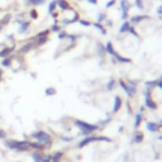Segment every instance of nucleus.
<instances>
[{"mask_svg":"<svg viewBox=\"0 0 162 162\" xmlns=\"http://www.w3.org/2000/svg\"><path fill=\"white\" fill-rule=\"evenodd\" d=\"M143 121V117H142V113H137L136 117H134V128H138L139 125H141Z\"/></svg>","mask_w":162,"mask_h":162,"instance_id":"25","label":"nucleus"},{"mask_svg":"<svg viewBox=\"0 0 162 162\" xmlns=\"http://www.w3.org/2000/svg\"><path fill=\"white\" fill-rule=\"evenodd\" d=\"M8 138V132L5 131V129L0 128V141H4V139Z\"/></svg>","mask_w":162,"mask_h":162,"instance_id":"33","label":"nucleus"},{"mask_svg":"<svg viewBox=\"0 0 162 162\" xmlns=\"http://www.w3.org/2000/svg\"><path fill=\"white\" fill-rule=\"evenodd\" d=\"M10 22H12V14L10 13H5L3 17H2V19H0V24H2L3 27H5V26H8Z\"/></svg>","mask_w":162,"mask_h":162,"instance_id":"19","label":"nucleus"},{"mask_svg":"<svg viewBox=\"0 0 162 162\" xmlns=\"http://www.w3.org/2000/svg\"><path fill=\"white\" fill-rule=\"evenodd\" d=\"M156 86H157L158 89H161V90H162V75H161V77L157 80V85H156Z\"/></svg>","mask_w":162,"mask_h":162,"instance_id":"41","label":"nucleus"},{"mask_svg":"<svg viewBox=\"0 0 162 162\" xmlns=\"http://www.w3.org/2000/svg\"><path fill=\"white\" fill-rule=\"evenodd\" d=\"M136 5L138 9H143V2L142 0H136Z\"/></svg>","mask_w":162,"mask_h":162,"instance_id":"38","label":"nucleus"},{"mask_svg":"<svg viewBox=\"0 0 162 162\" xmlns=\"http://www.w3.org/2000/svg\"><path fill=\"white\" fill-rule=\"evenodd\" d=\"M94 142H98V137H95V136H86L84 139H81V141L79 142L77 147L79 148H84V147H86L88 144L94 143Z\"/></svg>","mask_w":162,"mask_h":162,"instance_id":"9","label":"nucleus"},{"mask_svg":"<svg viewBox=\"0 0 162 162\" xmlns=\"http://www.w3.org/2000/svg\"><path fill=\"white\" fill-rule=\"evenodd\" d=\"M122 104H123V101L121 99V96H115L114 98V105H113V112L114 113L119 112V109L122 108Z\"/></svg>","mask_w":162,"mask_h":162,"instance_id":"18","label":"nucleus"},{"mask_svg":"<svg viewBox=\"0 0 162 162\" xmlns=\"http://www.w3.org/2000/svg\"><path fill=\"white\" fill-rule=\"evenodd\" d=\"M146 128L148 129L149 132H157L158 129H160V124H157L155 122H148L147 125H146Z\"/></svg>","mask_w":162,"mask_h":162,"instance_id":"21","label":"nucleus"},{"mask_svg":"<svg viewBox=\"0 0 162 162\" xmlns=\"http://www.w3.org/2000/svg\"><path fill=\"white\" fill-rule=\"evenodd\" d=\"M158 139H161V141H162V136H160V137H158Z\"/></svg>","mask_w":162,"mask_h":162,"instance_id":"50","label":"nucleus"},{"mask_svg":"<svg viewBox=\"0 0 162 162\" xmlns=\"http://www.w3.org/2000/svg\"><path fill=\"white\" fill-rule=\"evenodd\" d=\"M58 39H66L67 38V33H66V32H65V30H61V32H58Z\"/></svg>","mask_w":162,"mask_h":162,"instance_id":"35","label":"nucleus"},{"mask_svg":"<svg viewBox=\"0 0 162 162\" xmlns=\"http://www.w3.org/2000/svg\"><path fill=\"white\" fill-rule=\"evenodd\" d=\"M129 28H131V23H129V22H127V20H124V23L121 26L119 32H121V33H127V32L129 30Z\"/></svg>","mask_w":162,"mask_h":162,"instance_id":"28","label":"nucleus"},{"mask_svg":"<svg viewBox=\"0 0 162 162\" xmlns=\"http://www.w3.org/2000/svg\"><path fill=\"white\" fill-rule=\"evenodd\" d=\"M3 30H4V27H3L2 24H0V33H2V32H3Z\"/></svg>","mask_w":162,"mask_h":162,"instance_id":"49","label":"nucleus"},{"mask_svg":"<svg viewBox=\"0 0 162 162\" xmlns=\"http://www.w3.org/2000/svg\"><path fill=\"white\" fill-rule=\"evenodd\" d=\"M104 19H105V14H101V13H100V14H99V18H98V23L103 22Z\"/></svg>","mask_w":162,"mask_h":162,"instance_id":"45","label":"nucleus"},{"mask_svg":"<svg viewBox=\"0 0 162 162\" xmlns=\"http://www.w3.org/2000/svg\"><path fill=\"white\" fill-rule=\"evenodd\" d=\"M114 86H115V80H113V79H112L109 82H108V85H106V89L109 90V91H112V90L114 89Z\"/></svg>","mask_w":162,"mask_h":162,"instance_id":"34","label":"nucleus"},{"mask_svg":"<svg viewBox=\"0 0 162 162\" xmlns=\"http://www.w3.org/2000/svg\"><path fill=\"white\" fill-rule=\"evenodd\" d=\"M56 9H57V0H52V2L48 4V14H52V13H55L56 12Z\"/></svg>","mask_w":162,"mask_h":162,"instance_id":"22","label":"nucleus"},{"mask_svg":"<svg viewBox=\"0 0 162 162\" xmlns=\"http://www.w3.org/2000/svg\"><path fill=\"white\" fill-rule=\"evenodd\" d=\"M29 30H30V22L29 20H24V22H22L20 24H18L17 34H19V36H26Z\"/></svg>","mask_w":162,"mask_h":162,"instance_id":"7","label":"nucleus"},{"mask_svg":"<svg viewBox=\"0 0 162 162\" xmlns=\"http://www.w3.org/2000/svg\"><path fill=\"white\" fill-rule=\"evenodd\" d=\"M43 156H45V153L39 152V151H33V152L30 153V157H32V160H33V162H41Z\"/></svg>","mask_w":162,"mask_h":162,"instance_id":"17","label":"nucleus"},{"mask_svg":"<svg viewBox=\"0 0 162 162\" xmlns=\"http://www.w3.org/2000/svg\"><path fill=\"white\" fill-rule=\"evenodd\" d=\"M36 48V46H34V42L33 41H29V42H26V43H23L19 48H18V52L20 53L22 56H24V55H27V53H29L30 51H33Z\"/></svg>","mask_w":162,"mask_h":162,"instance_id":"6","label":"nucleus"},{"mask_svg":"<svg viewBox=\"0 0 162 162\" xmlns=\"http://www.w3.org/2000/svg\"><path fill=\"white\" fill-rule=\"evenodd\" d=\"M80 17L77 13H75V17L72 19H67V20H63V24H72V23H76V22H79Z\"/></svg>","mask_w":162,"mask_h":162,"instance_id":"31","label":"nucleus"},{"mask_svg":"<svg viewBox=\"0 0 162 162\" xmlns=\"http://www.w3.org/2000/svg\"><path fill=\"white\" fill-rule=\"evenodd\" d=\"M56 94H57V90L55 88H52V86H51V88H47L45 90V95L46 96H55Z\"/></svg>","mask_w":162,"mask_h":162,"instance_id":"30","label":"nucleus"},{"mask_svg":"<svg viewBox=\"0 0 162 162\" xmlns=\"http://www.w3.org/2000/svg\"><path fill=\"white\" fill-rule=\"evenodd\" d=\"M91 26H94L98 30H100L103 34H106V30H105V28H104V26L103 24H100V23H94V24H91Z\"/></svg>","mask_w":162,"mask_h":162,"instance_id":"32","label":"nucleus"},{"mask_svg":"<svg viewBox=\"0 0 162 162\" xmlns=\"http://www.w3.org/2000/svg\"><path fill=\"white\" fill-rule=\"evenodd\" d=\"M6 39H8V41H10V42H12L13 45H14V43H15V42H14V36H13V34H8V36H6Z\"/></svg>","mask_w":162,"mask_h":162,"instance_id":"43","label":"nucleus"},{"mask_svg":"<svg viewBox=\"0 0 162 162\" xmlns=\"http://www.w3.org/2000/svg\"><path fill=\"white\" fill-rule=\"evenodd\" d=\"M114 57L117 58V61L118 62H122V63H131L132 62V60L131 58H127V57H122L119 53H115L114 55Z\"/></svg>","mask_w":162,"mask_h":162,"instance_id":"26","label":"nucleus"},{"mask_svg":"<svg viewBox=\"0 0 162 162\" xmlns=\"http://www.w3.org/2000/svg\"><path fill=\"white\" fill-rule=\"evenodd\" d=\"M143 139H144V134H143V132L137 131V132L134 133V136H133V142H136V143H141V142H143Z\"/></svg>","mask_w":162,"mask_h":162,"instance_id":"20","label":"nucleus"},{"mask_svg":"<svg viewBox=\"0 0 162 162\" xmlns=\"http://www.w3.org/2000/svg\"><path fill=\"white\" fill-rule=\"evenodd\" d=\"M105 51L109 53V55H112V56H114L115 55V49H114V47H113V43L112 42H108L106 43V46H105Z\"/></svg>","mask_w":162,"mask_h":162,"instance_id":"27","label":"nucleus"},{"mask_svg":"<svg viewBox=\"0 0 162 162\" xmlns=\"http://www.w3.org/2000/svg\"><path fill=\"white\" fill-rule=\"evenodd\" d=\"M115 3H117V0H109V2H108V3H106V5H105V8H108V9H109V8H110V6H113V5L115 4Z\"/></svg>","mask_w":162,"mask_h":162,"instance_id":"39","label":"nucleus"},{"mask_svg":"<svg viewBox=\"0 0 162 162\" xmlns=\"http://www.w3.org/2000/svg\"><path fill=\"white\" fill-rule=\"evenodd\" d=\"M14 20H15V23H17V24H20L22 22H24L26 19H24V18H22V17H17Z\"/></svg>","mask_w":162,"mask_h":162,"instance_id":"42","label":"nucleus"},{"mask_svg":"<svg viewBox=\"0 0 162 162\" xmlns=\"http://www.w3.org/2000/svg\"><path fill=\"white\" fill-rule=\"evenodd\" d=\"M49 39V29H45V30H41L39 33L36 34V37L33 38V42H34V46L36 48L37 47H41L43 45H46Z\"/></svg>","mask_w":162,"mask_h":162,"instance_id":"4","label":"nucleus"},{"mask_svg":"<svg viewBox=\"0 0 162 162\" xmlns=\"http://www.w3.org/2000/svg\"><path fill=\"white\" fill-rule=\"evenodd\" d=\"M61 139H62V141H65V142H70L71 141V137H66V136H61Z\"/></svg>","mask_w":162,"mask_h":162,"instance_id":"44","label":"nucleus"},{"mask_svg":"<svg viewBox=\"0 0 162 162\" xmlns=\"http://www.w3.org/2000/svg\"><path fill=\"white\" fill-rule=\"evenodd\" d=\"M62 30V27L58 24V23H53L49 28V32H53V33H58V32Z\"/></svg>","mask_w":162,"mask_h":162,"instance_id":"29","label":"nucleus"},{"mask_svg":"<svg viewBox=\"0 0 162 162\" xmlns=\"http://www.w3.org/2000/svg\"><path fill=\"white\" fill-rule=\"evenodd\" d=\"M57 8L62 12H66V10H71V6L69 4L67 0H57Z\"/></svg>","mask_w":162,"mask_h":162,"instance_id":"15","label":"nucleus"},{"mask_svg":"<svg viewBox=\"0 0 162 162\" xmlns=\"http://www.w3.org/2000/svg\"><path fill=\"white\" fill-rule=\"evenodd\" d=\"M15 49H17L15 43L12 45V46H4L3 48H0V60L5 58V57H9V56H13V53L15 52Z\"/></svg>","mask_w":162,"mask_h":162,"instance_id":"5","label":"nucleus"},{"mask_svg":"<svg viewBox=\"0 0 162 162\" xmlns=\"http://www.w3.org/2000/svg\"><path fill=\"white\" fill-rule=\"evenodd\" d=\"M147 18H149V17H147V15H136V17H132V18H131V22H129V23L137 24V23H139L141 20L147 19Z\"/></svg>","mask_w":162,"mask_h":162,"instance_id":"23","label":"nucleus"},{"mask_svg":"<svg viewBox=\"0 0 162 162\" xmlns=\"http://www.w3.org/2000/svg\"><path fill=\"white\" fill-rule=\"evenodd\" d=\"M88 2L91 4H98V0H88Z\"/></svg>","mask_w":162,"mask_h":162,"instance_id":"48","label":"nucleus"},{"mask_svg":"<svg viewBox=\"0 0 162 162\" xmlns=\"http://www.w3.org/2000/svg\"><path fill=\"white\" fill-rule=\"evenodd\" d=\"M63 158V152L62 151H56L51 155V162H61V160Z\"/></svg>","mask_w":162,"mask_h":162,"instance_id":"16","label":"nucleus"},{"mask_svg":"<svg viewBox=\"0 0 162 162\" xmlns=\"http://www.w3.org/2000/svg\"><path fill=\"white\" fill-rule=\"evenodd\" d=\"M29 146H30V149H33V151H39V152H43L46 148L45 144H42V143H38L36 141H29Z\"/></svg>","mask_w":162,"mask_h":162,"instance_id":"13","label":"nucleus"},{"mask_svg":"<svg viewBox=\"0 0 162 162\" xmlns=\"http://www.w3.org/2000/svg\"><path fill=\"white\" fill-rule=\"evenodd\" d=\"M46 3V0H23V4H24V6H33V8H36V6H39V5H43Z\"/></svg>","mask_w":162,"mask_h":162,"instance_id":"12","label":"nucleus"},{"mask_svg":"<svg viewBox=\"0 0 162 162\" xmlns=\"http://www.w3.org/2000/svg\"><path fill=\"white\" fill-rule=\"evenodd\" d=\"M79 23L81 24V26H84V27H90L93 23H90V22H88V20H85V19H79Z\"/></svg>","mask_w":162,"mask_h":162,"instance_id":"36","label":"nucleus"},{"mask_svg":"<svg viewBox=\"0 0 162 162\" xmlns=\"http://www.w3.org/2000/svg\"><path fill=\"white\" fill-rule=\"evenodd\" d=\"M157 13L158 14H162V5H160V8L157 9Z\"/></svg>","mask_w":162,"mask_h":162,"instance_id":"47","label":"nucleus"},{"mask_svg":"<svg viewBox=\"0 0 162 162\" xmlns=\"http://www.w3.org/2000/svg\"><path fill=\"white\" fill-rule=\"evenodd\" d=\"M144 105L151 110H156L157 109V104L153 101V99L151 98V95H149V89L144 90Z\"/></svg>","mask_w":162,"mask_h":162,"instance_id":"8","label":"nucleus"},{"mask_svg":"<svg viewBox=\"0 0 162 162\" xmlns=\"http://www.w3.org/2000/svg\"><path fill=\"white\" fill-rule=\"evenodd\" d=\"M13 56H9V57H5V58H2L0 60V67H2L3 70H9L13 67Z\"/></svg>","mask_w":162,"mask_h":162,"instance_id":"10","label":"nucleus"},{"mask_svg":"<svg viewBox=\"0 0 162 162\" xmlns=\"http://www.w3.org/2000/svg\"><path fill=\"white\" fill-rule=\"evenodd\" d=\"M4 147L9 151L14 152H27L30 149L28 139H14V138H6L4 139Z\"/></svg>","mask_w":162,"mask_h":162,"instance_id":"1","label":"nucleus"},{"mask_svg":"<svg viewBox=\"0 0 162 162\" xmlns=\"http://www.w3.org/2000/svg\"><path fill=\"white\" fill-rule=\"evenodd\" d=\"M28 15H29V18H30L32 20H36V19H38L39 14H38V10H37V8H30V10H29Z\"/></svg>","mask_w":162,"mask_h":162,"instance_id":"24","label":"nucleus"},{"mask_svg":"<svg viewBox=\"0 0 162 162\" xmlns=\"http://www.w3.org/2000/svg\"><path fill=\"white\" fill-rule=\"evenodd\" d=\"M73 124L80 129V132L84 136H90L95 131H98V129H99V127L96 125V124H91V123H88V122L81 121V119H75L73 121Z\"/></svg>","mask_w":162,"mask_h":162,"instance_id":"3","label":"nucleus"},{"mask_svg":"<svg viewBox=\"0 0 162 162\" xmlns=\"http://www.w3.org/2000/svg\"><path fill=\"white\" fill-rule=\"evenodd\" d=\"M161 125H162V121H161V122H160V127H161Z\"/></svg>","mask_w":162,"mask_h":162,"instance_id":"51","label":"nucleus"},{"mask_svg":"<svg viewBox=\"0 0 162 162\" xmlns=\"http://www.w3.org/2000/svg\"><path fill=\"white\" fill-rule=\"evenodd\" d=\"M3 79H4V70L0 67V82L3 81Z\"/></svg>","mask_w":162,"mask_h":162,"instance_id":"46","label":"nucleus"},{"mask_svg":"<svg viewBox=\"0 0 162 162\" xmlns=\"http://www.w3.org/2000/svg\"><path fill=\"white\" fill-rule=\"evenodd\" d=\"M41 162H51V155H45Z\"/></svg>","mask_w":162,"mask_h":162,"instance_id":"37","label":"nucleus"},{"mask_svg":"<svg viewBox=\"0 0 162 162\" xmlns=\"http://www.w3.org/2000/svg\"><path fill=\"white\" fill-rule=\"evenodd\" d=\"M128 32H131V33H132V34H134V36H136L137 38H139V36H138V33H137V32H136V29H134V28H133L132 26H131V28H129V30H128Z\"/></svg>","mask_w":162,"mask_h":162,"instance_id":"40","label":"nucleus"},{"mask_svg":"<svg viewBox=\"0 0 162 162\" xmlns=\"http://www.w3.org/2000/svg\"><path fill=\"white\" fill-rule=\"evenodd\" d=\"M125 84H127V88H125L127 95H128V96H133V95L136 94V91H137V85H136L133 81H128V82H125Z\"/></svg>","mask_w":162,"mask_h":162,"instance_id":"11","label":"nucleus"},{"mask_svg":"<svg viewBox=\"0 0 162 162\" xmlns=\"http://www.w3.org/2000/svg\"><path fill=\"white\" fill-rule=\"evenodd\" d=\"M122 10H123V14H122V19L123 20H127L128 19V12H129V3L128 0H122Z\"/></svg>","mask_w":162,"mask_h":162,"instance_id":"14","label":"nucleus"},{"mask_svg":"<svg viewBox=\"0 0 162 162\" xmlns=\"http://www.w3.org/2000/svg\"><path fill=\"white\" fill-rule=\"evenodd\" d=\"M30 137L33 138V141L45 144L46 148H49L52 146V137H51V134L48 132H46V131H43V129H37V131L32 132Z\"/></svg>","mask_w":162,"mask_h":162,"instance_id":"2","label":"nucleus"}]
</instances>
